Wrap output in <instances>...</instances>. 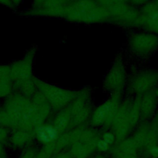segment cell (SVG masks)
Here are the masks:
<instances>
[{"label":"cell","mask_w":158,"mask_h":158,"mask_svg":"<svg viewBox=\"0 0 158 158\" xmlns=\"http://www.w3.org/2000/svg\"><path fill=\"white\" fill-rule=\"evenodd\" d=\"M39 139L43 143H49L57 136V131L52 126H44L39 128L37 133Z\"/></svg>","instance_id":"cell-5"},{"label":"cell","mask_w":158,"mask_h":158,"mask_svg":"<svg viewBox=\"0 0 158 158\" xmlns=\"http://www.w3.org/2000/svg\"><path fill=\"white\" fill-rule=\"evenodd\" d=\"M128 43L130 49L135 56L145 57L158 49V36L149 32L137 33L130 37Z\"/></svg>","instance_id":"cell-2"},{"label":"cell","mask_w":158,"mask_h":158,"mask_svg":"<svg viewBox=\"0 0 158 158\" xmlns=\"http://www.w3.org/2000/svg\"><path fill=\"white\" fill-rule=\"evenodd\" d=\"M157 84L158 72L146 70L139 72L133 77L129 85L132 92L137 94H144L152 91Z\"/></svg>","instance_id":"cell-3"},{"label":"cell","mask_w":158,"mask_h":158,"mask_svg":"<svg viewBox=\"0 0 158 158\" xmlns=\"http://www.w3.org/2000/svg\"><path fill=\"white\" fill-rule=\"evenodd\" d=\"M152 151L154 154H158V148L157 147H154L152 149Z\"/></svg>","instance_id":"cell-6"},{"label":"cell","mask_w":158,"mask_h":158,"mask_svg":"<svg viewBox=\"0 0 158 158\" xmlns=\"http://www.w3.org/2000/svg\"><path fill=\"white\" fill-rule=\"evenodd\" d=\"M157 94H158V91H157Z\"/></svg>","instance_id":"cell-7"},{"label":"cell","mask_w":158,"mask_h":158,"mask_svg":"<svg viewBox=\"0 0 158 158\" xmlns=\"http://www.w3.org/2000/svg\"><path fill=\"white\" fill-rule=\"evenodd\" d=\"M139 14V27L158 36V1L145 2Z\"/></svg>","instance_id":"cell-4"},{"label":"cell","mask_w":158,"mask_h":158,"mask_svg":"<svg viewBox=\"0 0 158 158\" xmlns=\"http://www.w3.org/2000/svg\"><path fill=\"white\" fill-rule=\"evenodd\" d=\"M107 8L109 17L116 24L124 27H139V10L125 1H114Z\"/></svg>","instance_id":"cell-1"}]
</instances>
